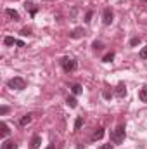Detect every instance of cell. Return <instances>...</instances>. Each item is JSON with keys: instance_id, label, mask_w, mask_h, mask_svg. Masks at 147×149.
Here are the masks:
<instances>
[{"instance_id": "obj_1", "label": "cell", "mask_w": 147, "mask_h": 149, "mask_svg": "<svg viewBox=\"0 0 147 149\" xmlns=\"http://www.w3.org/2000/svg\"><path fill=\"white\" fill-rule=\"evenodd\" d=\"M125 130H126V128H125V125H118V127H116V130L111 134V141H112L114 144H121V142L125 141V134H126Z\"/></svg>"}, {"instance_id": "obj_2", "label": "cell", "mask_w": 147, "mask_h": 149, "mask_svg": "<svg viewBox=\"0 0 147 149\" xmlns=\"http://www.w3.org/2000/svg\"><path fill=\"white\" fill-rule=\"evenodd\" d=\"M7 87L9 88H14V90H23V88H26V81L21 76H14V78H10L7 81Z\"/></svg>"}, {"instance_id": "obj_3", "label": "cell", "mask_w": 147, "mask_h": 149, "mask_svg": "<svg viewBox=\"0 0 147 149\" xmlns=\"http://www.w3.org/2000/svg\"><path fill=\"white\" fill-rule=\"evenodd\" d=\"M61 66H62V70L64 71H68V73H71V71H74L76 70V61L74 59H71V57H62L61 59Z\"/></svg>"}, {"instance_id": "obj_4", "label": "cell", "mask_w": 147, "mask_h": 149, "mask_svg": "<svg viewBox=\"0 0 147 149\" xmlns=\"http://www.w3.org/2000/svg\"><path fill=\"white\" fill-rule=\"evenodd\" d=\"M114 21V16H112V10H111L109 7L107 9H104V12H102V23L106 24V26H109L111 23Z\"/></svg>"}, {"instance_id": "obj_5", "label": "cell", "mask_w": 147, "mask_h": 149, "mask_svg": "<svg viewBox=\"0 0 147 149\" xmlns=\"http://www.w3.org/2000/svg\"><path fill=\"white\" fill-rule=\"evenodd\" d=\"M116 97H119V99H123V97H126V87H125V83H118V87H116Z\"/></svg>"}, {"instance_id": "obj_6", "label": "cell", "mask_w": 147, "mask_h": 149, "mask_svg": "<svg viewBox=\"0 0 147 149\" xmlns=\"http://www.w3.org/2000/svg\"><path fill=\"white\" fill-rule=\"evenodd\" d=\"M5 16H7L9 19H12V21H19V14H17V10H14V9H5Z\"/></svg>"}, {"instance_id": "obj_7", "label": "cell", "mask_w": 147, "mask_h": 149, "mask_svg": "<svg viewBox=\"0 0 147 149\" xmlns=\"http://www.w3.org/2000/svg\"><path fill=\"white\" fill-rule=\"evenodd\" d=\"M40 144H42V137H40V135H33V139L30 141V148L31 149H38L40 148Z\"/></svg>"}, {"instance_id": "obj_8", "label": "cell", "mask_w": 147, "mask_h": 149, "mask_svg": "<svg viewBox=\"0 0 147 149\" xmlns=\"http://www.w3.org/2000/svg\"><path fill=\"white\" fill-rule=\"evenodd\" d=\"M83 35H85V30H83V28H74L73 31L69 33V37L71 38H81Z\"/></svg>"}, {"instance_id": "obj_9", "label": "cell", "mask_w": 147, "mask_h": 149, "mask_svg": "<svg viewBox=\"0 0 147 149\" xmlns=\"http://www.w3.org/2000/svg\"><path fill=\"white\" fill-rule=\"evenodd\" d=\"M24 7H26V10H30V14H31V16H35V14L38 12V7H35V5H33L31 2H28V0L24 2Z\"/></svg>"}, {"instance_id": "obj_10", "label": "cell", "mask_w": 147, "mask_h": 149, "mask_svg": "<svg viewBox=\"0 0 147 149\" xmlns=\"http://www.w3.org/2000/svg\"><path fill=\"white\" fill-rule=\"evenodd\" d=\"M31 120H33V116H31V114H24V116L19 120V125H21V127H26V125H30V123H31Z\"/></svg>"}, {"instance_id": "obj_11", "label": "cell", "mask_w": 147, "mask_h": 149, "mask_svg": "<svg viewBox=\"0 0 147 149\" xmlns=\"http://www.w3.org/2000/svg\"><path fill=\"white\" fill-rule=\"evenodd\" d=\"M0 128H2V130H0V134H2V139H5V137L10 134V130H9V127H7V123H5V121H2V123H0Z\"/></svg>"}, {"instance_id": "obj_12", "label": "cell", "mask_w": 147, "mask_h": 149, "mask_svg": "<svg viewBox=\"0 0 147 149\" xmlns=\"http://www.w3.org/2000/svg\"><path fill=\"white\" fill-rule=\"evenodd\" d=\"M71 92H73V95H80V94L83 92V87H81L80 83H73V85H71Z\"/></svg>"}, {"instance_id": "obj_13", "label": "cell", "mask_w": 147, "mask_h": 149, "mask_svg": "<svg viewBox=\"0 0 147 149\" xmlns=\"http://www.w3.org/2000/svg\"><path fill=\"white\" fill-rule=\"evenodd\" d=\"M2 149H17V144H16L14 141H3Z\"/></svg>"}, {"instance_id": "obj_14", "label": "cell", "mask_w": 147, "mask_h": 149, "mask_svg": "<svg viewBox=\"0 0 147 149\" xmlns=\"http://www.w3.org/2000/svg\"><path fill=\"white\" fill-rule=\"evenodd\" d=\"M102 137H104V128H97V130H95V134H94V137H92V139H94V141H101V139H102Z\"/></svg>"}, {"instance_id": "obj_15", "label": "cell", "mask_w": 147, "mask_h": 149, "mask_svg": "<svg viewBox=\"0 0 147 149\" xmlns=\"http://www.w3.org/2000/svg\"><path fill=\"white\" fill-rule=\"evenodd\" d=\"M66 102H68V106H69V108H76V106H78V101L74 99V95H69V97L66 99Z\"/></svg>"}, {"instance_id": "obj_16", "label": "cell", "mask_w": 147, "mask_h": 149, "mask_svg": "<svg viewBox=\"0 0 147 149\" xmlns=\"http://www.w3.org/2000/svg\"><path fill=\"white\" fill-rule=\"evenodd\" d=\"M139 99H140L142 102H147V87H144V88L139 92Z\"/></svg>"}, {"instance_id": "obj_17", "label": "cell", "mask_w": 147, "mask_h": 149, "mask_svg": "<svg viewBox=\"0 0 147 149\" xmlns=\"http://www.w3.org/2000/svg\"><path fill=\"white\" fill-rule=\"evenodd\" d=\"M14 43H16V38H14V37H5V38H3V45L10 47V45H14Z\"/></svg>"}, {"instance_id": "obj_18", "label": "cell", "mask_w": 147, "mask_h": 149, "mask_svg": "<svg viewBox=\"0 0 147 149\" xmlns=\"http://www.w3.org/2000/svg\"><path fill=\"white\" fill-rule=\"evenodd\" d=\"M81 125H83V116H78V118L74 120V130H80Z\"/></svg>"}, {"instance_id": "obj_19", "label": "cell", "mask_w": 147, "mask_h": 149, "mask_svg": "<svg viewBox=\"0 0 147 149\" xmlns=\"http://www.w3.org/2000/svg\"><path fill=\"white\" fill-rule=\"evenodd\" d=\"M112 59H114V52L111 50V52H107V54H106V56L102 57V63H111Z\"/></svg>"}, {"instance_id": "obj_20", "label": "cell", "mask_w": 147, "mask_h": 149, "mask_svg": "<svg viewBox=\"0 0 147 149\" xmlns=\"http://www.w3.org/2000/svg\"><path fill=\"white\" fill-rule=\"evenodd\" d=\"M92 47H94V50H102V49H104V43L99 42V40H95V42L92 43Z\"/></svg>"}, {"instance_id": "obj_21", "label": "cell", "mask_w": 147, "mask_h": 149, "mask_svg": "<svg viewBox=\"0 0 147 149\" xmlns=\"http://www.w3.org/2000/svg\"><path fill=\"white\" fill-rule=\"evenodd\" d=\"M139 43H140V37H135L130 40V47H137Z\"/></svg>"}, {"instance_id": "obj_22", "label": "cell", "mask_w": 147, "mask_h": 149, "mask_svg": "<svg viewBox=\"0 0 147 149\" xmlns=\"http://www.w3.org/2000/svg\"><path fill=\"white\" fill-rule=\"evenodd\" d=\"M92 16H94V12H92V10H88V12L85 14V23H87V24L92 21Z\"/></svg>"}, {"instance_id": "obj_23", "label": "cell", "mask_w": 147, "mask_h": 149, "mask_svg": "<svg viewBox=\"0 0 147 149\" xmlns=\"http://www.w3.org/2000/svg\"><path fill=\"white\" fill-rule=\"evenodd\" d=\"M140 59H147V47H142V50H140Z\"/></svg>"}, {"instance_id": "obj_24", "label": "cell", "mask_w": 147, "mask_h": 149, "mask_svg": "<svg viewBox=\"0 0 147 149\" xmlns=\"http://www.w3.org/2000/svg\"><path fill=\"white\" fill-rule=\"evenodd\" d=\"M7 111H9V108H7V106H2V108H0V116H3Z\"/></svg>"}, {"instance_id": "obj_25", "label": "cell", "mask_w": 147, "mask_h": 149, "mask_svg": "<svg viewBox=\"0 0 147 149\" xmlns=\"http://www.w3.org/2000/svg\"><path fill=\"white\" fill-rule=\"evenodd\" d=\"M21 35H31V30H28V28H23V30H21Z\"/></svg>"}, {"instance_id": "obj_26", "label": "cell", "mask_w": 147, "mask_h": 149, "mask_svg": "<svg viewBox=\"0 0 147 149\" xmlns=\"http://www.w3.org/2000/svg\"><path fill=\"white\" fill-rule=\"evenodd\" d=\"M102 95H104L106 99H111V97H112V94H111V92H107V90H104V92H102Z\"/></svg>"}, {"instance_id": "obj_27", "label": "cell", "mask_w": 147, "mask_h": 149, "mask_svg": "<svg viewBox=\"0 0 147 149\" xmlns=\"http://www.w3.org/2000/svg\"><path fill=\"white\" fill-rule=\"evenodd\" d=\"M99 149H112V144H102Z\"/></svg>"}, {"instance_id": "obj_28", "label": "cell", "mask_w": 147, "mask_h": 149, "mask_svg": "<svg viewBox=\"0 0 147 149\" xmlns=\"http://www.w3.org/2000/svg\"><path fill=\"white\" fill-rule=\"evenodd\" d=\"M16 45H17V47H24V42H23V40H16Z\"/></svg>"}, {"instance_id": "obj_29", "label": "cell", "mask_w": 147, "mask_h": 149, "mask_svg": "<svg viewBox=\"0 0 147 149\" xmlns=\"http://www.w3.org/2000/svg\"><path fill=\"white\" fill-rule=\"evenodd\" d=\"M47 149H55V144H50V146H49Z\"/></svg>"}]
</instances>
